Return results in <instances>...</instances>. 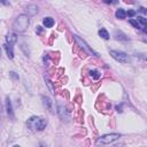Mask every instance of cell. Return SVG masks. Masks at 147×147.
<instances>
[{"mask_svg":"<svg viewBox=\"0 0 147 147\" xmlns=\"http://www.w3.org/2000/svg\"><path fill=\"white\" fill-rule=\"evenodd\" d=\"M26 125L28 127L33 131V132H37V131H42L46 129L47 126V121L40 116H31L28 122H26Z\"/></svg>","mask_w":147,"mask_h":147,"instance_id":"1","label":"cell"},{"mask_svg":"<svg viewBox=\"0 0 147 147\" xmlns=\"http://www.w3.org/2000/svg\"><path fill=\"white\" fill-rule=\"evenodd\" d=\"M29 25H30V20L25 14L18 15L13 23V28L17 32H25L28 30Z\"/></svg>","mask_w":147,"mask_h":147,"instance_id":"2","label":"cell"},{"mask_svg":"<svg viewBox=\"0 0 147 147\" xmlns=\"http://www.w3.org/2000/svg\"><path fill=\"white\" fill-rule=\"evenodd\" d=\"M119 138H121L119 133H107V134H103L100 138H98L95 144H96V146H107V145H110V144L117 141Z\"/></svg>","mask_w":147,"mask_h":147,"instance_id":"3","label":"cell"},{"mask_svg":"<svg viewBox=\"0 0 147 147\" xmlns=\"http://www.w3.org/2000/svg\"><path fill=\"white\" fill-rule=\"evenodd\" d=\"M109 54H110V56L114 60H116L119 63H129L130 62V56L125 52H122V51H110Z\"/></svg>","mask_w":147,"mask_h":147,"instance_id":"4","label":"cell"},{"mask_svg":"<svg viewBox=\"0 0 147 147\" xmlns=\"http://www.w3.org/2000/svg\"><path fill=\"white\" fill-rule=\"evenodd\" d=\"M74 39L76 40V42L78 44V46H79L80 48H83V49H84V51H85V52H86L87 54H90V55H95V56H98L96 52H94V51H93V49H92V48H91V47H90V46H88V45H87V44H86V42H85V41H84V40H83V39H82V38L79 37V36L75 34V36H74Z\"/></svg>","mask_w":147,"mask_h":147,"instance_id":"5","label":"cell"},{"mask_svg":"<svg viewBox=\"0 0 147 147\" xmlns=\"http://www.w3.org/2000/svg\"><path fill=\"white\" fill-rule=\"evenodd\" d=\"M41 100H42L44 107H45L49 113H54V101H53L49 96H45V95L41 96Z\"/></svg>","mask_w":147,"mask_h":147,"instance_id":"6","label":"cell"},{"mask_svg":"<svg viewBox=\"0 0 147 147\" xmlns=\"http://www.w3.org/2000/svg\"><path fill=\"white\" fill-rule=\"evenodd\" d=\"M56 113L60 116V118L63 119V121L69 118V113H68L67 108L63 105H61V103H57V110H56Z\"/></svg>","mask_w":147,"mask_h":147,"instance_id":"7","label":"cell"},{"mask_svg":"<svg viewBox=\"0 0 147 147\" xmlns=\"http://www.w3.org/2000/svg\"><path fill=\"white\" fill-rule=\"evenodd\" d=\"M5 107H6V113L7 115L13 119L14 118V110H13V105H11V101L10 99L7 96L6 100H5Z\"/></svg>","mask_w":147,"mask_h":147,"instance_id":"8","label":"cell"},{"mask_svg":"<svg viewBox=\"0 0 147 147\" xmlns=\"http://www.w3.org/2000/svg\"><path fill=\"white\" fill-rule=\"evenodd\" d=\"M6 41H7V44L8 45H14V44H16L17 42V34L15 33V32H13V31H10V32H8L7 34H6Z\"/></svg>","mask_w":147,"mask_h":147,"instance_id":"9","label":"cell"},{"mask_svg":"<svg viewBox=\"0 0 147 147\" xmlns=\"http://www.w3.org/2000/svg\"><path fill=\"white\" fill-rule=\"evenodd\" d=\"M38 13V6L36 5H28L26 6V16H34Z\"/></svg>","mask_w":147,"mask_h":147,"instance_id":"10","label":"cell"},{"mask_svg":"<svg viewBox=\"0 0 147 147\" xmlns=\"http://www.w3.org/2000/svg\"><path fill=\"white\" fill-rule=\"evenodd\" d=\"M136 21L138 22V24L140 25V28L142 29V31H146V24H147V21H146V18L144 17V16H138L137 18H136Z\"/></svg>","mask_w":147,"mask_h":147,"instance_id":"11","label":"cell"},{"mask_svg":"<svg viewBox=\"0 0 147 147\" xmlns=\"http://www.w3.org/2000/svg\"><path fill=\"white\" fill-rule=\"evenodd\" d=\"M54 20L52 18V17H44V20H42V24H44V26L45 28H52L53 25H54Z\"/></svg>","mask_w":147,"mask_h":147,"instance_id":"12","label":"cell"},{"mask_svg":"<svg viewBox=\"0 0 147 147\" xmlns=\"http://www.w3.org/2000/svg\"><path fill=\"white\" fill-rule=\"evenodd\" d=\"M3 47H5V51H6V54H7L8 59L11 60V59L14 57V51H13V47H11L10 45H8V44H5Z\"/></svg>","mask_w":147,"mask_h":147,"instance_id":"13","label":"cell"},{"mask_svg":"<svg viewBox=\"0 0 147 147\" xmlns=\"http://www.w3.org/2000/svg\"><path fill=\"white\" fill-rule=\"evenodd\" d=\"M115 16H116V18H118V20H124V18L126 17L125 10H124L123 8H118V9H116V11H115Z\"/></svg>","mask_w":147,"mask_h":147,"instance_id":"14","label":"cell"},{"mask_svg":"<svg viewBox=\"0 0 147 147\" xmlns=\"http://www.w3.org/2000/svg\"><path fill=\"white\" fill-rule=\"evenodd\" d=\"M90 77L92 78V79H94V80H98L100 77H101V74H100V71L99 70H96V69H93V70H90Z\"/></svg>","mask_w":147,"mask_h":147,"instance_id":"15","label":"cell"},{"mask_svg":"<svg viewBox=\"0 0 147 147\" xmlns=\"http://www.w3.org/2000/svg\"><path fill=\"white\" fill-rule=\"evenodd\" d=\"M99 36L102 38V39H109V32L106 30V29H103V28H101L100 30H99Z\"/></svg>","mask_w":147,"mask_h":147,"instance_id":"16","label":"cell"},{"mask_svg":"<svg viewBox=\"0 0 147 147\" xmlns=\"http://www.w3.org/2000/svg\"><path fill=\"white\" fill-rule=\"evenodd\" d=\"M129 22H130V24H132V25H133L134 28H137V29H141V28H140V25L138 24V22H137L136 20H133V18H131V20H130Z\"/></svg>","mask_w":147,"mask_h":147,"instance_id":"17","label":"cell"},{"mask_svg":"<svg viewBox=\"0 0 147 147\" xmlns=\"http://www.w3.org/2000/svg\"><path fill=\"white\" fill-rule=\"evenodd\" d=\"M125 14H126L129 17H133V16L136 15V11H134L133 9H129L127 11H125Z\"/></svg>","mask_w":147,"mask_h":147,"instance_id":"18","label":"cell"},{"mask_svg":"<svg viewBox=\"0 0 147 147\" xmlns=\"http://www.w3.org/2000/svg\"><path fill=\"white\" fill-rule=\"evenodd\" d=\"M45 80H46V84L48 85V87H49L51 92H52V93H54V90H53V87H52V82H51L49 79H46V78H45Z\"/></svg>","mask_w":147,"mask_h":147,"instance_id":"19","label":"cell"},{"mask_svg":"<svg viewBox=\"0 0 147 147\" xmlns=\"http://www.w3.org/2000/svg\"><path fill=\"white\" fill-rule=\"evenodd\" d=\"M138 10H139L140 13H142V14H146V13H147V11H146V9H145L144 7H140V8L138 9Z\"/></svg>","mask_w":147,"mask_h":147,"instance_id":"20","label":"cell"},{"mask_svg":"<svg viewBox=\"0 0 147 147\" xmlns=\"http://www.w3.org/2000/svg\"><path fill=\"white\" fill-rule=\"evenodd\" d=\"M42 31V29H41V26H37V29H36V32H38V33H40Z\"/></svg>","mask_w":147,"mask_h":147,"instance_id":"21","label":"cell"},{"mask_svg":"<svg viewBox=\"0 0 147 147\" xmlns=\"http://www.w3.org/2000/svg\"><path fill=\"white\" fill-rule=\"evenodd\" d=\"M40 147H47V145L44 144V142H41V144H40Z\"/></svg>","mask_w":147,"mask_h":147,"instance_id":"22","label":"cell"},{"mask_svg":"<svg viewBox=\"0 0 147 147\" xmlns=\"http://www.w3.org/2000/svg\"><path fill=\"white\" fill-rule=\"evenodd\" d=\"M114 147H123L122 145H117V146H114Z\"/></svg>","mask_w":147,"mask_h":147,"instance_id":"23","label":"cell"},{"mask_svg":"<svg viewBox=\"0 0 147 147\" xmlns=\"http://www.w3.org/2000/svg\"><path fill=\"white\" fill-rule=\"evenodd\" d=\"M13 147H21L20 145H15V146H13Z\"/></svg>","mask_w":147,"mask_h":147,"instance_id":"24","label":"cell"}]
</instances>
